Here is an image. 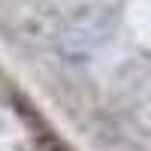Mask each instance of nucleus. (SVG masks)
I'll return each mask as SVG.
<instances>
[{
    "instance_id": "obj_1",
    "label": "nucleus",
    "mask_w": 151,
    "mask_h": 151,
    "mask_svg": "<svg viewBox=\"0 0 151 151\" xmlns=\"http://www.w3.org/2000/svg\"><path fill=\"white\" fill-rule=\"evenodd\" d=\"M115 30H118L115 9L106 3H88L60 21V27L55 33V45L64 58L79 60V58L94 55L106 40H112Z\"/></svg>"
}]
</instances>
